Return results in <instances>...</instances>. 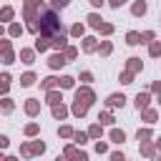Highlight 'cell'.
<instances>
[{"mask_svg": "<svg viewBox=\"0 0 161 161\" xmlns=\"http://www.w3.org/2000/svg\"><path fill=\"white\" fill-rule=\"evenodd\" d=\"M70 35H73V38H83V35H86V25H83V23H73V25H70Z\"/></svg>", "mask_w": 161, "mask_h": 161, "instance_id": "83f0119b", "label": "cell"}, {"mask_svg": "<svg viewBox=\"0 0 161 161\" xmlns=\"http://www.w3.org/2000/svg\"><path fill=\"white\" fill-rule=\"evenodd\" d=\"M8 143H10V138H8V136H3V133H0V148H8Z\"/></svg>", "mask_w": 161, "mask_h": 161, "instance_id": "f5cc1de1", "label": "cell"}, {"mask_svg": "<svg viewBox=\"0 0 161 161\" xmlns=\"http://www.w3.org/2000/svg\"><path fill=\"white\" fill-rule=\"evenodd\" d=\"M20 63L33 65V63H35V50H30V48H20Z\"/></svg>", "mask_w": 161, "mask_h": 161, "instance_id": "8fae6325", "label": "cell"}, {"mask_svg": "<svg viewBox=\"0 0 161 161\" xmlns=\"http://www.w3.org/2000/svg\"><path fill=\"white\" fill-rule=\"evenodd\" d=\"M113 30H116V28H113L111 23H101V25H98V33H101V35H113Z\"/></svg>", "mask_w": 161, "mask_h": 161, "instance_id": "ab89813d", "label": "cell"}, {"mask_svg": "<svg viewBox=\"0 0 161 161\" xmlns=\"http://www.w3.org/2000/svg\"><path fill=\"white\" fill-rule=\"evenodd\" d=\"M126 70H131L133 75H136V73H141V70H143L141 58H128V60H126Z\"/></svg>", "mask_w": 161, "mask_h": 161, "instance_id": "7c38bea8", "label": "cell"}, {"mask_svg": "<svg viewBox=\"0 0 161 161\" xmlns=\"http://www.w3.org/2000/svg\"><path fill=\"white\" fill-rule=\"evenodd\" d=\"M38 23H40V33H38V35H45L48 40H50L53 35L63 33V23H60V18H58V13H55L53 8H40Z\"/></svg>", "mask_w": 161, "mask_h": 161, "instance_id": "6da1fadb", "label": "cell"}, {"mask_svg": "<svg viewBox=\"0 0 161 161\" xmlns=\"http://www.w3.org/2000/svg\"><path fill=\"white\" fill-rule=\"evenodd\" d=\"M73 141L78 146H83V143H88V133L86 131H73Z\"/></svg>", "mask_w": 161, "mask_h": 161, "instance_id": "8d00e7d4", "label": "cell"}, {"mask_svg": "<svg viewBox=\"0 0 161 161\" xmlns=\"http://www.w3.org/2000/svg\"><path fill=\"white\" fill-rule=\"evenodd\" d=\"M23 131H25V136H35V133H38V131H40V126H38V123H35V121H33V123H28V126H25V128H23Z\"/></svg>", "mask_w": 161, "mask_h": 161, "instance_id": "60d3db41", "label": "cell"}, {"mask_svg": "<svg viewBox=\"0 0 161 161\" xmlns=\"http://www.w3.org/2000/svg\"><path fill=\"white\" fill-rule=\"evenodd\" d=\"M65 45H68V38H65L63 33H58V35H53V38H50V48H55V50H63Z\"/></svg>", "mask_w": 161, "mask_h": 161, "instance_id": "30bf717a", "label": "cell"}, {"mask_svg": "<svg viewBox=\"0 0 161 161\" xmlns=\"http://www.w3.org/2000/svg\"><path fill=\"white\" fill-rule=\"evenodd\" d=\"M146 10H148V5H146V0H136V3L131 5V13H133L136 18H141V15H146Z\"/></svg>", "mask_w": 161, "mask_h": 161, "instance_id": "9a60e30c", "label": "cell"}, {"mask_svg": "<svg viewBox=\"0 0 161 161\" xmlns=\"http://www.w3.org/2000/svg\"><path fill=\"white\" fill-rule=\"evenodd\" d=\"M98 48V40L93 38V35H83V43H80V50L83 53H93Z\"/></svg>", "mask_w": 161, "mask_h": 161, "instance_id": "9c48e42d", "label": "cell"}, {"mask_svg": "<svg viewBox=\"0 0 161 161\" xmlns=\"http://www.w3.org/2000/svg\"><path fill=\"white\" fill-rule=\"evenodd\" d=\"M40 88H43V91L58 88V78H55V75H48V78H43V80H40Z\"/></svg>", "mask_w": 161, "mask_h": 161, "instance_id": "cb8c5ba5", "label": "cell"}, {"mask_svg": "<svg viewBox=\"0 0 161 161\" xmlns=\"http://www.w3.org/2000/svg\"><path fill=\"white\" fill-rule=\"evenodd\" d=\"M111 158H113V161H123L126 156H123V151H113V153H111Z\"/></svg>", "mask_w": 161, "mask_h": 161, "instance_id": "f907efd6", "label": "cell"}, {"mask_svg": "<svg viewBox=\"0 0 161 161\" xmlns=\"http://www.w3.org/2000/svg\"><path fill=\"white\" fill-rule=\"evenodd\" d=\"M121 3H126V0H121Z\"/></svg>", "mask_w": 161, "mask_h": 161, "instance_id": "94428289", "label": "cell"}, {"mask_svg": "<svg viewBox=\"0 0 161 161\" xmlns=\"http://www.w3.org/2000/svg\"><path fill=\"white\" fill-rule=\"evenodd\" d=\"M96 151H98V153H108V143H106V141H98V138H96Z\"/></svg>", "mask_w": 161, "mask_h": 161, "instance_id": "c3c4849f", "label": "cell"}, {"mask_svg": "<svg viewBox=\"0 0 161 161\" xmlns=\"http://www.w3.org/2000/svg\"><path fill=\"white\" fill-rule=\"evenodd\" d=\"M103 136V123H93L88 128V138H101Z\"/></svg>", "mask_w": 161, "mask_h": 161, "instance_id": "f546056e", "label": "cell"}, {"mask_svg": "<svg viewBox=\"0 0 161 161\" xmlns=\"http://www.w3.org/2000/svg\"><path fill=\"white\" fill-rule=\"evenodd\" d=\"M126 43H128V45H141V33L128 30V33H126Z\"/></svg>", "mask_w": 161, "mask_h": 161, "instance_id": "f1b7e54d", "label": "cell"}, {"mask_svg": "<svg viewBox=\"0 0 161 161\" xmlns=\"http://www.w3.org/2000/svg\"><path fill=\"white\" fill-rule=\"evenodd\" d=\"M3 158H5V153H3V148H0V161H3Z\"/></svg>", "mask_w": 161, "mask_h": 161, "instance_id": "6f0895ef", "label": "cell"}, {"mask_svg": "<svg viewBox=\"0 0 161 161\" xmlns=\"http://www.w3.org/2000/svg\"><path fill=\"white\" fill-rule=\"evenodd\" d=\"M80 80H83V83H93V73H91V70H83V73H80Z\"/></svg>", "mask_w": 161, "mask_h": 161, "instance_id": "681fc988", "label": "cell"}, {"mask_svg": "<svg viewBox=\"0 0 161 161\" xmlns=\"http://www.w3.org/2000/svg\"><path fill=\"white\" fill-rule=\"evenodd\" d=\"M40 13V0H25L23 3V18L25 20H35Z\"/></svg>", "mask_w": 161, "mask_h": 161, "instance_id": "277c9868", "label": "cell"}, {"mask_svg": "<svg viewBox=\"0 0 161 161\" xmlns=\"http://www.w3.org/2000/svg\"><path fill=\"white\" fill-rule=\"evenodd\" d=\"M153 35H156L153 30H143V33H141V43H151V40H153Z\"/></svg>", "mask_w": 161, "mask_h": 161, "instance_id": "7dc6e473", "label": "cell"}, {"mask_svg": "<svg viewBox=\"0 0 161 161\" xmlns=\"http://www.w3.org/2000/svg\"><path fill=\"white\" fill-rule=\"evenodd\" d=\"M63 101V96H60V91H55V88H50V91H45V103H50V106H55V103H60Z\"/></svg>", "mask_w": 161, "mask_h": 161, "instance_id": "e0dca14e", "label": "cell"}, {"mask_svg": "<svg viewBox=\"0 0 161 161\" xmlns=\"http://www.w3.org/2000/svg\"><path fill=\"white\" fill-rule=\"evenodd\" d=\"M148 55L151 58H158L161 55V40H151L148 43Z\"/></svg>", "mask_w": 161, "mask_h": 161, "instance_id": "4dcf8cb0", "label": "cell"}, {"mask_svg": "<svg viewBox=\"0 0 161 161\" xmlns=\"http://www.w3.org/2000/svg\"><path fill=\"white\" fill-rule=\"evenodd\" d=\"M148 103H151V93H148V91H141V93L136 96V108L141 111V108H146Z\"/></svg>", "mask_w": 161, "mask_h": 161, "instance_id": "ac0fdd59", "label": "cell"}, {"mask_svg": "<svg viewBox=\"0 0 161 161\" xmlns=\"http://www.w3.org/2000/svg\"><path fill=\"white\" fill-rule=\"evenodd\" d=\"M153 146H156V153H161V138H158V141H156Z\"/></svg>", "mask_w": 161, "mask_h": 161, "instance_id": "9f6ffc18", "label": "cell"}, {"mask_svg": "<svg viewBox=\"0 0 161 161\" xmlns=\"http://www.w3.org/2000/svg\"><path fill=\"white\" fill-rule=\"evenodd\" d=\"M68 113H70V111H68L63 103H55V106H53V118H55V121H63Z\"/></svg>", "mask_w": 161, "mask_h": 161, "instance_id": "d6986e66", "label": "cell"}, {"mask_svg": "<svg viewBox=\"0 0 161 161\" xmlns=\"http://www.w3.org/2000/svg\"><path fill=\"white\" fill-rule=\"evenodd\" d=\"M138 151H141V156H146V158H156V146H153L151 141H138Z\"/></svg>", "mask_w": 161, "mask_h": 161, "instance_id": "52a82bcc", "label": "cell"}, {"mask_svg": "<svg viewBox=\"0 0 161 161\" xmlns=\"http://www.w3.org/2000/svg\"><path fill=\"white\" fill-rule=\"evenodd\" d=\"M75 101H80V103H86L88 108L93 106V101H96V93L88 88V83L86 86H80V88H75Z\"/></svg>", "mask_w": 161, "mask_h": 161, "instance_id": "3957f363", "label": "cell"}, {"mask_svg": "<svg viewBox=\"0 0 161 161\" xmlns=\"http://www.w3.org/2000/svg\"><path fill=\"white\" fill-rule=\"evenodd\" d=\"M68 3L70 0H50V8L53 10H63V8H68Z\"/></svg>", "mask_w": 161, "mask_h": 161, "instance_id": "ee69618b", "label": "cell"}, {"mask_svg": "<svg viewBox=\"0 0 161 161\" xmlns=\"http://www.w3.org/2000/svg\"><path fill=\"white\" fill-rule=\"evenodd\" d=\"M116 118H113V113H108V111H103V113H98V123H103V126H111Z\"/></svg>", "mask_w": 161, "mask_h": 161, "instance_id": "e575fe53", "label": "cell"}, {"mask_svg": "<svg viewBox=\"0 0 161 161\" xmlns=\"http://www.w3.org/2000/svg\"><path fill=\"white\" fill-rule=\"evenodd\" d=\"M25 113H28L30 118H35V116L40 113V101H38V98H28V101H25Z\"/></svg>", "mask_w": 161, "mask_h": 161, "instance_id": "ba28073f", "label": "cell"}, {"mask_svg": "<svg viewBox=\"0 0 161 161\" xmlns=\"http://www.w3.org/2000/svg\"><path fill=\"white\" fill-rule=\"evenodd\" d=\"M18 153H20V156H25V158H30V156H33V148H30V143H23Z\"/></svg>", "mask_w": 161, "mask_h": 161, "instance_id": "bcb514c9", "label": "cell"}, {"mask_svg": "<svg viewBox=\"0 0 161 161\" xmlns=\"http://www.w3.org/2000/svg\"><path fill=\"white\" fill-rule=\"evenodd\" d=\"M68 63V58L63 55V50H55L50 58H48V68H53V70H58V68H63Z\"/></svg>", "mask_w": 161, "mask_h": 161, "instance_id": "5b68a950", "label": "cell"}, {"mask_svg": "<svg viewBox=\"0 0 161 161\" xmlns=\"http://www.w3.org/2000/svg\"><path fill=\"white\" fill-rule=\"evenodd\" d=\"M0 60L5 65H13L15 63V50H13V45H10L8 38H0Z\"/></svg>", "mask_w": 161, "mask_h": 161, "instance_id": "7a4b0ae2", "label": "cell"}, {"mask_svg": "<svg viewBox=\"0 0 161 161\" xmlns=\"http://www.w3.org/2000/svg\"><path fill=\"white\" fill-rule=\"evenodd\" d=\"M96 50H98V53H101V55L106 58V55H111V50H113V45H111V40H103V43H101V45H98Z\"/></svg>", "mask_w": 161, "mask_h": 161, "instance_id": "d6a6232c", "label": "cell"}, {"mask_svg": "<svg viewBox=\"0 0 161 161\" xmlns=\"http://www.w3.org/2000/svg\"><path fill=\"white\" fill-rule=\"evenodd\" d=\"M106 106H108V108H123V106H126V96H123V93H111V96L106 98Z\"/></svg>", "mask_w": 161, "mask_h": 161, "instance_id": "8992f818", "label": "cell"}, {"mask_svg": "<svg viewBox=\"0 0 161 161\" xmlns=\"http://www.w3.org/2000/svg\"><path fill=\"white\" fill-rule=\"evenodd\" d=\"M58 88H60V91H70V88H75V78H73V75H63V78H58Z\"/></svg>", "mask_w": 161, "mask_h": 161, "instance_id": "2e32d148", "label": "cell"}, {"mask_svg": "<svg viewBox=\"0 0 161 161\" xmlns=\"http://www.w3.org/2000/svg\"><path fill=\"white\" fill-rule=\"evenodd\" d=\"M108 136H111V141H113V143H123V141H126L123 128H111V133H108Z\"/></svg>", "mask_w": 161, "mask_h": 161, "instance_id": "d4e9b609", "label": "cell"}, {"mask_svg": "<svg viewBox=\"0 0 161 161\" xmlns=\"http://www.w3.org/2000/svg\"><path fill=\"white\" fill-rule=\"evenodd\" d=\"M88 3H91L93 8H103V3H106V0H88Z\"/></svg>", "mask_w": 161, "mask_h": 161, "instance_id": "db71d44e", "label": "cell"}, {"mask_svg": "<svg viewBox=\"0 0 161 161\" xmlns=\"http://www.w3.org/2000/svg\"><path fill=\"white\" fill-rule=\"evenodd\" d=\"M28 30H30L33 35H38V33H40V23H38V18H35V20H28Z\"/></svg>", "mask_w": 161, "mask_h": 161, "instance_id": "7bdbcfd3", "label": "cell"}, {"mask_svg": "<svg viewBox=\"0 0 161 161\" xmlns=\"http://www.w3.org/2000/svg\"><path fill=\"white\" fill-rule=\"evenodd\" d=\"M35 80H38V78H35V73H33V70H28V73H23V75H20V86H23V88L33 86Z\"/></svg>", "mask_w": 161, "mask_h": 161, "instance_id": "603a6c76", "label": "cell"}, {"mask_svg": "<svg viewBox=\"0 0 161 161\" xmlns=\"http://www.w3.org/2000/svg\"><path fill=\"white\" fill-rule=\"evenodd\" d=\"M141 116H143V121H146V123H156V121H158V113H156L153 108H148V106H146V108H141Z\"/></svg>", "mask_w": 161, "mask_h": 161, "instance_id": "ffe728a7", "label": "cell"}, {"mask_svg": "<svg viewBox=\"0 0 161 161\" xmlns=\"http://www.w3.org/2000/svg\"><path fill=\"white\" fill-rule=\"evenodd\" d=\"M15 18V10L10 8V5H5V8H0V23H10Z\"/></svg>", "mask_w": 161, "mask_h": 161, "instance_id": "7402d4cb", "label": "cell"}, {"mask_svg": "<svg viewBox=\"0 0 161 161\" xmlns=\"http://www.w3.org/2000/svg\"><path fill=\"white\" fill-rule=\"evenodd\" d=\"M63 156H65V158H80V161H86V158H88V156H86L83 151H78L75 146H65V151H63Z\"/></svg>", "mask_w": 161, "mask_h": 161, "instance_id": "5bb4252c", "label": "cell"}, {"mask_svg": "<svg viewBox=\"0 0 161 161\" xmlns=\"http://www.w3.org/2000/svg\"><path fill=\"white\" fill-rule=\"evenodd\" d=\"M58 136H60V138H73V128H70V126H60V128H58Z\"/></svg>", "mask_w": 161, "mask_h": 161, "instance_id": "b9f144b4", "label": "cell"}, {"mask_svg": "<svg viewBox=\"0 0 161 161\" xmlns=\"http://www.w3.org/2000/svg\"><path fill=\"white\" fill-rule=\"evenodd\" d=\"M8 35H10V38H18V35H23V25L10 20V25H8Z\"/></svg>", "mask_w": 161, "mask_h": 161, "instance_id": "4316f807", "label": "cell"}, {"mask_svg": "<svg viewBox=\"0 0 161 161\" xmlns=\"http://www.w3.org/2000/svg\"><path fill=\"white\" fill-rule=\"evenodd\" d=\"M63 55H65V58H68V63H70V60H75V58H78V48H75V45H65V48H63Z\"/></svg>", "mask_w": 161, "mask_h": 161, "instance_id": "1f68e13d", "label": "cell"}, {"mask_svg": "<svg viewBox=\"0 0 161 161\" xmlns=\"http://www.w3.org/2000/svg\"><path fill=\"white\" fill-rule=\"evenodd\" d=\"M121 83H123V86L133 83V73H131V70H123V73H121Z\"/></svg>", "mask_w": 161, "mask_h": 161, "instance_id": "f6af8a7d", "label": "cell"}, {"mask_svg": "<svg viewBox=\"0 0 161 161\" xmlns=\"http://www.w3.org/2000/svg\"><path fill=\"white\" fill-rule=\"evenodd\" d=\"M13 108H15L13 98H0V111H3V113H10Z\"/></svg>", "mask_w": 161, "mask_h": 161, "instance_id": "836d02e7", "label": "cell"}, {"mask_svg": "<svg viewBox=\"0 0 161 161\" xmlns=\"http://www.w3.org/2000/svg\"><path fill=\"white\" fill-rule=\"evenodd\" d=\"M151 91H153V93H161V80H153V83H151Z\"/></svg>", "mask_w": 161, "mask_h": 161, "instance_id": "816d5d0a", "label": "cell"}, {"mask_svg": "<svg viewBox=\"0 0 161 161\" xmlns=\"http://www.w3.org/2000/svg\"><path fill=\"white\" fill-rule=\"evenodd\" d=\"M3 33H5V28H3V25H0V38H3Z\"/></svg>", "mask_w": 161, "mask_h": 161, "instance_id": "680465c9", "label": "cell"}, {"mask_svg": "<svg viewBox=\"0 0 161 161\" xmlns=\"http://www.w3.org/2000/svg\"><path fill=\"white\" fill-rule=\"evenodd\" d=\"M48 48H50V40H48L45 35H38V38H35V50H38V53H45Z\"/></svg>", "mask_w": 161, "mask_h": 161, "instance_id": "44dd1931", "label": "cell"}, {"mask_svg": "<svg viewBox=\"0 0 161 161\" xmlns=\"http://www.w3.org/2000/svg\"><path fill=\"white\" fill-rule=\"evenodd\" d=\"M10 73H0V96H5L8 93V88H10Z\"/></svg>", "mask_w": 161, "mask_h": 161, "instance_id": "484cf974", "label": "cell"}, {"mask_svg": "<svg viewBox=\"0 0 161 161\" xmlns=\"http://www.w3.org/2000/svg\"><path fill=\"white\" fill-rule=\"evenodd\" d=\"M158 103H161V93H158Z\"/></svg>", "mask_w": 161, "mask_h": 161, "instance_id": "91938a15", "label": "cell"}, {"mask_svg": "<svg viewBox=\"0 0 161 161\" xmlns=\"http://www.w3.org/2000/svg\"><path fill=\"white\" fill-rule=\"evenodd\" d=\"M86 20H88V25H91V28H96V30H98V25H101V23H103V20H101V15H98V13H91V15H88V18H86Z\"/></svg>", "mask_w": 161, "mask_h": 161, "instance_id": "74e56055", "label": "cell"}, {"mask_svg": "<svg viewBox=\"0 0 161 161\" xmlns=\"http://www.w3.org/2000/svg\"><path fill=\"white\" fill-rule=\"evenodd\" d=\"M108 5H111V8H121L123 3H121V0H108Z\"/></svg>", "mask_w": 161, "mask_h": 161, "instance_id": "11a10c76", "label": "cell"}, {"mask_svg": "<svg viewBox=\"0 0 161 161\" xmlns=\"http://www.w3.org/2000/svg\"><path fill=\"white\" fill-rule=\"evenodd\" d=\"M70 113H73L75 118H83V116L88 113V106H86V103H80V101H73V106H70Z\"/></svg>", "mask_w": 161, "mask_h": 161, "instance_id": "4fadbf2b", "label": "cell"}, {"mask_svg": "<svg viewBox=\"0 0 161 161\" xmlns=\"http://www.w3.org/2000/svg\"><path fill=\"white\" fill-rule=\"evenodd\" d=\"M40 3H43V0H40Z\"/></svg>", "mask_w": 161, "mask_h": 161, "instance_id": "6125c7cd", "label": "cell"}, {"mask_svg": "<svg viewBox=\"0 0 161 161\" xmlns=\"http://www.w3.org/2000/svg\"><path fill=\"white\" fill-rule=\"evenodd\" d=\"M151 136H153L151 128H138V131H136V141H148Z\"/></svg>", "mask_w": 161, "mask_h": 161, "instance_id": "d590c367", "label": "cell"}, {"mask_svg": "<svg viewBox=\"0 0 161 161\" xmlns=\"http://www.w3.org/2000/svg\"><path fill=\"white\" fill-rule=\"evenodd\" d=\"M30 148H33V156L45 153V143H43V141H33V143H30Z\"/></svg>", "mask_w": 161, "mask_h": 161, "instance_id": "f35d334b", "label": "cell"}]
</instances>
